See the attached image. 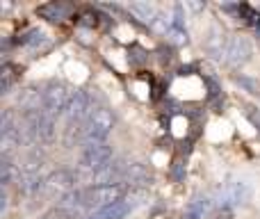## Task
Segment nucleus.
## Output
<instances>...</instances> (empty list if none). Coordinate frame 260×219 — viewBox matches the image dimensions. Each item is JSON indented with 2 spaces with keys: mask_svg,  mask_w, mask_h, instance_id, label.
I'll use <instances>...</instances> for the list:
<instances>
[{
  "mask_svg": "<svg viewBox=\"0 0 260 219\" xmlns=\"http://www.w3.org/2000/svg\"><path fill=\"white\" fill-rule=\"evenodd\" d=\"M112 162V146L108 142H89L82 151V165L91 171L103 169Z\"/></svg>",
  "mask_w": 260,
  "mask_h": 219,
  "instance_id": "3",
  "label": "nucleus"
},
{
  "mask_svg": "<svg viewBox=\"0 0 260 219\" xmlns=\"http://www.w3.org/2000/svg\"><path fill=\"white\" fill-rule=\"evenodd\" d=\"M91 96L87 94L85 89H76V94H73L71 99V105H69L67 110V119L69 123H80V121H87L91 114Z\"/></svg>",
  "mask_w": 260,
  "mask_h": 219,
  "instance_id": "5",
  "label": "nucleus"
},
{
  "mask_svg": "<svg viewBox=\"0 0 260 219\" xmlns=\"http://www.w3.org/2000/svg\"><path fill=\"white\" fill-rule=\"evenodd\" d=\"M69 12H71V7L64 3H46L41 7H37V14L48 18V21H62V18H67Z\"/></svg>",
  "mask_w": 260,
  "mask_h": 219,
  "instance_id": "7",
  "label": "nucleus"
},
{
  "mask_svg": "<svg viewBox=\"0 0 260 219\" xmlns=\"http://www.w3.org/2000/svg\"><path fill=\"white\" fill-rule=\"evenodd\" d=\"M89 219H101V217H99V215H94V217H89Z\"/></svg>",
  "mask_w": 260,
  "mask_h": 219,
  "instance_id": "19",
  "label": "nucleus"
},
{
  "mask_svg": "<svg viewBox=\"0 0 260 219\" xmlns=\"http://www.w3.org/2000/svg\"><path fill=\"white\" fill-rule=\"evenodd\" d=\"M247 197H249V190L244 183H231L224 192V199L229 206H238V203L247 201Z\"/></svg>",
  "mask_w": 260,
  "mask_h": 219,
  "instance_id": "9",
  "label": "nucleus"
},
{
  "mask_svg": "<svg viewBox=\"0 0 260 219\" xmlns=\"http://www.w3.org/2000/svg\"><path fill=\"white\" fill-rule=\"evenodd\" d=\"M76 91H71V87L64 85V82H48L41 94V103H44V110H48L50 114H59V112H67L69 105H71V99Z\"/></svg>",
  "mask_w": 260,
  "mask_h": 219,
  "instance_id": "2",
  "label": "nucleus"
},
{
  "mask_svg": "<svg viewBox=\"0 0 260 219\" xmlns=\"http://www.w3.org/2000/svg\"><path fill=\"white\" fill-rule=\"evenodd\" d=\"M114 128V114L108 108H96L89 114V119L85 121V128H82V139L87 144L89 142H105L110 133Z\"/></svg>",
  "mask_w": 260,
  "mask_h": 219,
  "instance_id": "1",
  "label": "nucleus"
},
{
  "mask_svg": "<svg viewBox=\"0 0 260 219\" xmlns=\"http://www.w3.org/2000/svg\"><path fill=\"white\" fill-rule=\"evenodd\" d=\"M37 219H76V212L71 210V208L67 206H57V208H50V210H46L41 217Z\"/></svg>",
  "mask_w": 260,
  "mask_h": 219,
  "instance_id": "12",
  "label": "nucleus"
},
{
  "mask_svg": "<svg viewBox=\"0 0 260 219\" xmlns=\"http://www.w3.org/2000/svg\"><path fill=\"white\" fill-rule=\"evenodd\" d=\"M224 55H226V62H229L231 67H242V64L249 62V57H251V41H249L247 37H240V35L231 37Z\"/></svg>",
  "mask_w": 260,
  "mask_h": 219,
  "instance_id": "4",
  "label": "nucleus"
},
{
  "mask_svg": "<svg viewBox=\"0 0 260 219\" xmlns=\"http://www.w3.org/2000/svg\"><path fill=\"white\" fill-rule=\"evenodd\" d=\"M130 9H133V12H137L144 21H153V16H155V9H153L151 5H146V3H133V5H130Z\"/></svg>",
  "mask_w": 260,
  "mask_h": 219,
  "instance_id": "14",
  "label": "nucleus"
},
{
  "mask_svg": "<svg viewBox=\"0 0 260 219\" xmlns=\"http://www.w3.org/2000/svg\"><path fill=\"white\" fill-rule=\"evenodd\" d=\"M247 116L251 119V123L256 126V128H260V112L256 108H251V105H247Z\"/></svg>",
  "mask_w": 260,
  "mask_h": 219,
  "instance_id": "17",
  "label": "nucleus"
},
{
  "mask_svg": "<svg viewBox=\"0 0 260 219\" xmlns=\"http://www.w3.org/2000/svg\"><path fill=\"white\" fill-rule=\"evenodd\" d=\"M128 212H130V203L128 201H117V203H112V206L101 208L96 215H99L101 219H121L123 215H128Z\"/></svg>",
  "mask_w": 260,
  "mask_h": 219,
  "instance_id": "10",
  "label": "nucleus"
},
{
  "mask_svg": "<svg viewBox=\"0 0 260 219\" xmlns=\"http://www.w3.org/2000/svg\"><path fill=\"white\" fill-rule=\"evenodd\" d=\"M238 82H240V85H242V87H247V89L251 91V94H260V85H258L256 80H251V78H244V76H240V78H238Z\"/></svg>",
  "mask_w": 260,
  "mask_h": 219,
  "instance_id": "16",
  "label": "nucleus"
},
{
  "mask_svg": "<svg viewBox=\"0 0 260 219\" xmlns=\"http://www.w3.org/2000/svg\"><path fill=\"white\" fill-rule=\"evenodd\" d=\"M206 210H208V199L197 197L187 203V208H185V219H203Z\"/></svg>",
  "mask_w": 260,
  "mask_h": 219,
  "instance_id": "11",
  "label": "nucleus"
},
{
  "mask_svg": "<svg viewBox=\"0 0 260 219\" xmlns=\"http://www.w3.org/2000/svg\"><path fill=\"white\" fill-rule=\"evenodd\" d=\"M126 178H128V180H146V178H148V171L144 169V165L135 162V165H128Z\"/></svg>",
  "mask_w": 260,
  "mask_h": 219,
  "instance_id": "13",
  "label": "nucleus"
},
{
  "mask_svg": "<svg viewBox=\"0 0 260 219\" xmlns=\"http://www.w3.org/2000/svg\"><path fill=\"white\" fill-rule=\"evenodd\" d=\"M18 78H21V67H18V64H12V62H5L3 71H0V91L7 94V91L18 82Z\"/></svg>",
  "mask_w": 260,
  "mask_h": 219,
  "instance_id": "6",
  "label": "nucleus"
},
{
  "mask_svg": "<svg viewBox=\"0 0 260 219\" xmlns=\"http://www.w3.org/2000/svg\"><path fill=\"white\" fill-rule=\"evenodd\" d=\"M217 219H229V212H224V215H219Z\"/></svg>",
  "mask_w": 260,
  "mask_h": 219,
  "instance_id": "18",
  "label": "nucleus"
},
{
  "mask_svg": "<svg viewBox=\"0 0 260 219\" xmlns=\"http://www.w3.org/2000/svg\"><path fill=\"white\" fill-rule=\"evenodd\" d=\"M167 37H169L174 44H185V41H187V32H185L180 25H169V30H167Z\"/></svg>",
  "mask_w": 260,
  "mask_h": 219,
  "instance_id": "15",
  "label": "nucleus"
},
{
  "mask_svg": "<svg viewBox=\"0 0 260 219\" xmlns=\"http://www.w3.org/2000/svg\"><path fill=\"white\" fill-rule=\"evenodd\" d=\"M46 183H48V190H71L76 185V174L69 169H59Z\"/></svg>",
  "mask_w": 260,
  "mask_h": 219,
  "instance_id": "8",
  "label": "nucleus"
}]
</instances>
